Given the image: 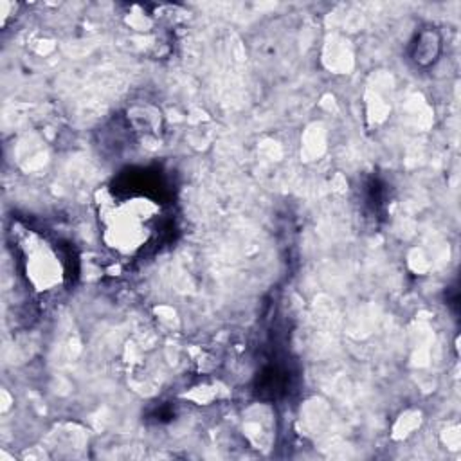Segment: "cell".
<instances>
[{"instance_id": "6da1fadb", "label": "cell", "mask_w": 461, "mask_h": 461, "mask_svg": "<svg viewBox=\"0 0 461 461\" xmlns=\"http://www.w3.org/2000/svg\"><path fill=\"white\" fill-rule=\"evenodd\" d=\"M157 207L148 198H126L110 202L101 214L104 241L119 252L140 249L149 234Z\"/></svg>"}, {"instance_id": "7a4b0ae2", "label": "cell", "mask_w": 461, "mask_h": 461, "mask_svg": "<svg viewBox=\"0 0 461 461\" xmlns=\"http://www.w3.org/2000/svg\"><path fill=\"white\" fill-rule=\"evenodd\" d=\"M22 249H23L27 276L38 290H49L59 283L61 279L59 259L41 238L29 234L23 240Z\"/></svg>"}, {"instance_id": "3957f363", "label": "cell", "mask_w": 461, "mask_h": 461, "mask_svg": "<svg viewBox=\"0 0 461 461\" xmlns=\"http://www.w3.org/2000/svg\"><path fill=\"white\" fill-rule=\"evenodd\" d=\"M439 52V36L436 31H423L420 32V36L414 41V49H412V59L418 65H429L436 59Z\"/></svg>"}, {"instance_id": "277c9868", "label": "cell", "mask_w": 461, "mask_h": 461, "mask_svg": "<svg viewBox=\"0 0 461 461\" xmlns=\"http://www.w3.org/2000/svg\"><path fill=\"white\" fill-rule=\"evenodd\" d=\"M130 124L142 133H157L160 126V113H157L151 106H133L128 112Z\"/></svg>"}]
</instances>
